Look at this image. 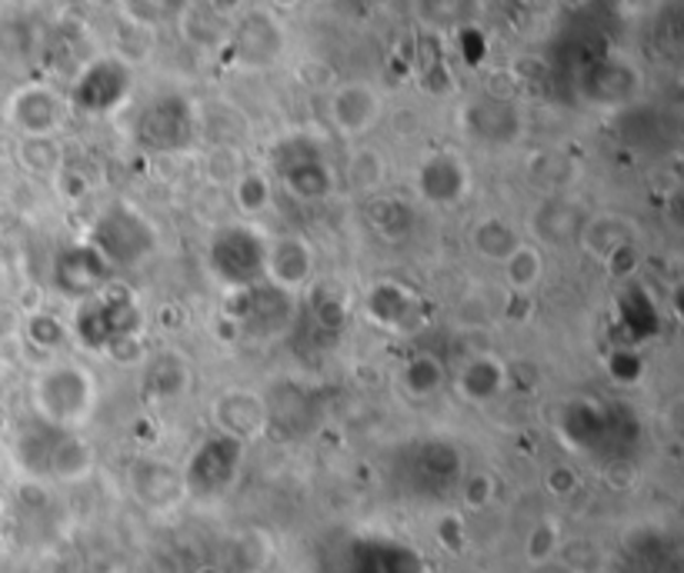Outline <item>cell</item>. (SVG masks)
I'll return each mask as SVG.
<instances>
[{"instance_id": "1", "label": "cell", "mask_w": 684, "mask_h": 573, "mask_svg": "<svg viewBox=\"0 0 684 573\" xmlns=\"http://www.w3.org/2000/svg\"><path fill=\"white\" fill-rule=\"evenodd\" d=\"M14 457L34 477H57V480L84 477L94 464L87 444L74 431L57 427L51 421H41V417L21 424L18 437H14Z\"/></svg>"}, {"instance_id": "2", "label": "cell", "mask_w": 684, "mask_h": 573, "mask_svg": "<svg viewBox=\"0 0 684 573\" xmlns=\"http://www.w3.org/2000/svg\"><path fill=\"white\" fill-rule=\"evenodd\" d=\"M140 323L144 317L134 294L111 280L87 300H77V314L67 333H74L77 343L87 350H117L120 343L137 337Z\"/></svg>"}, {"instance_id": "3", "label": "cell", "mask_w": 684, "mask_h": 573, "mask_svg": "<svg viewBox=\"0 0 684 573\" xmlns=\"http://www.w3.org/2000/svg\"><path fill=\"white\" fill-rule=\"evenodd\" d=\"M97 407V380L87 367L57 360L34 376V411L57 427H81Z\"/></svg>"}, {"instance_id": "4", "label": "cell", "mask_w": 684, "mask_h": 573, "mask_svg": "<svg viewBox=\"0 0 684 573\" xmlns=\"http://www.w3.org/2000/svg\"><path fill=\"white\" fill-rule=\"evenodd\" d=\"M111 270L117 267H140L157 251V231L154 224L130 204H111L97 214L87 241Z\"/></svg>"}, {"instance_id": "5", "label": "cell", "mask_w": 684, "mask_h": 573, "mask_svg": "<svg viewBox=\"0 0 684 573\" xmlns=\"http://www.w3.org/2000/svg\"><path fill=\"white\" fill-rule=\"evenodd\" d=\"M267 241L248 224H228L208 241V267L228 290H248L264 280Z\"/></svg>"}, {"instance_id": "6", "label": "cell", "mask_w": 684, "mask_h": 573, "mask_svg": "<svg viewBox=\"0 0 684 573\" xmlns=\"http://www.w3.org/2000/svg\"><path fill=\"white\" fill-rule=\"evenodd\" d=\"M228 317L238 320V327L254 337V340H274L277 333L287 330L294 317V297L271 287V284H254L248 290H231L228 297Z\"/></svg>"}, {"instance_id": "7", "label": "cell", "mask_w": 684, "mask_h": 573, "mask_svg": "<svg viewBox=\"0 0 684 573\" xmlns=\"http://www.w3.org/2000/svg\"><path fill=\"white\" fill-rule=\"evenodd\" d=\"M241 460H244V444L228 437V434H214L208 441L198 444V450L191 454L181 480H185V490L188 494H198V497H218L224 494L238 470H241Z\"/></svg>"}, {"instance_id": "8", "label": "cell", "mask_w": 684, "mask_h": 573, "mask_svg": "<svg viewBox=\"0 0 684 573\" xmlns=\"http://www.w3.org/2000/svg\"><path fill=\"white\" fill-rule=\"evenodd\" d=\"M311 280H314V247L304 237L284 234L277 241H267L264 284H271V287L294 297L297 290H307Z\"/></svg>"}, {"instance_id": "9", "label": "cell", "mask_w": 684, "mask_h": 573, "mask_svg": "<svg viewBox=\"0 0 684 573\" xmlns=\"http://www.w3.org/2000/svg\"><path fill=\"white\" fill-rule=\"evenodd\" d=\"M111 274L114 270L91 244H77V247L61 251V257L54 264V287L64 297L87 300L91 294H97L101 287L111 284Z\"/></svg>"}, {"instance_id": "10", "label": "cell", "mask_w": 684, "mask_h": 573, "mask_svg": "<svg viewBox=\"0 0 684 573\" xmlns=\"http://www.w3.org/2000/svg\"><path fill=\"white\" fill-rule=\"evenodd\" d=\"M214 424H218V434H228L234 441H248L254 434L264 431V424L271 421L267 417V401L251 391V388H231L224 391L218 401H214Z\"/></svg>"}, {"instance_id": "11", "label": "cell", "mask_w": 684, "mask_h": 573, "mask_svg": "<svg viewBox=\"0 0 684 573\" xmlns=\"http://www.w3.org/2000/svg\"><path fill=\"white\" fill-rule=\"evenodd\" d=\"M368 317L378 323V327H388V330H408L414 323H421V297L408 287V284H398V280H381L371 287L368 300Z\"/></svg>"}, {"instance_id": "12", "label": "cell", "mask_w": 684, "mask_h": 573, "mask_svg": "<svg viewBox=\"0 0 684 573\" xmlns=\"http://www.w3.org/2000/svg\"><path fill=\"white\" fill-rule=\"evenodd\" d=\"M418 190L428 204H457L467 194V170L454 153H438L418 170Z\"/></svg>"}, {"instance_id": "13", "label": "cell", "mask_w": 684, "mask_h": 573, "mask_svg": "<svg viewBox=\"0 0 684 573\" xmlns=\"http://www.w3.org/2000/svg\"><path fill=\"white\" fill-rule=\"evenodd\" d=\"M591 217H585L581 204H571V201H548L535 211L532 217V231L538 241L551 244V247H571V244H581V234H585V224Z\"/></svg>"}, {"instance_id": "14", "label": "cell", "mask_w": 684, "mask_h": 573, "mask_svg": "<svg viewBox=\"0 0 684 573\" xmlns=\"http://www.w3.org/2000/svg\"><path fill=\"white\" fill-rule=\"evenodd\" d=\"M381 114V100L368 84H348L334 94L330 117L345 134H365Z\"/></svg>"}, {"instance_id": "15", "label": "cell", "mask_w": 684, "mask_h": 573, "mask_svg": "<svg viewBox=\"0 0 684 573\" xmlns=\"http://www.w3.org/2000/svg\"><path fill=\"white\" fill-rule=\"evenodd\" d=\"M191 384V370L188 360L175 350H160L147 360L144 367V391L147 397L157 401H170V397H181Z\"/></svg>"}, {"instance_id": "16", "label": "cell", "mask_w": 684, "mask_h": 573, "mask_svg": "<svg viewBox=\"0 0 684 573\" xmlns=\"http://www.w3.org/2000/svg\"><path fill=\"white\" fill-rule=\"evenodd\" d=\"M504 391V363L497 357H474L461 370V394L474 404L494 401Z\"/></svg>"}, {"instance_id": "17", "label": "cell", "mask_w": 684, "mask_h": 573, "mask_svg": "<svg viewBox=\"0 0 684 573\" xmlns=\"http://www.w3.org/2000/svg\"><path fill=\"white\" fill-rule=\"evenodd\" d=\"M14 117L28 134H48L61 124V104L51 91H24L14 97Z\"/></svg>"}, {"instance_id": "18", "label": "cell", "mask_w": 684, "mask_h": 573, "mask_svg": "<svg viewBox=\"0 0 684 573\" xmlns=\"http://www.w3.org/2000/svg\"><path fill=\"white\" fill-rule=\"evenodd\" d=\"M134 487L140 497H147V503H160L167 497L181 494L185 480H181V470H175L164 460H140L134 467Z\"/></svg>"}, {"instance_id": "19", "label": "cell", "mask_w": 684, "mask_h": 573, "mask_svg": "<svg viewBox=\"0 0 684 573\" xmlns=\"http://www.w3.org/2000/svg\"><path fill=\"white\" fill-rule=\"evenodd\" d=\"M522 244V237L515 234L507 221H497V217H487L481 221L474 231H471V247L484 257V261H494V264H504L507 254Z\"/></svg>"}, {"instance_id": "20", "label": "cell", "mask_w": 684, "mask_h": 573, "mask_svg": "<svg viewBox=\"0 0 684 573\" xmlns=\"http://www.w3.org/2000/svg\"><path fill=\"white\" fill-rule=\"evenodd\" d=\"M504 274H507V284L515 287V290H522V294L535 290V287L541 284V277H545V257H541V251H538L535 244H525V241H522L515 251L507 254Z\"/></svg>"}, {"instance_id": "21", "label": "cell", "mask_w": 684, "mask_h": 573, "mask_svg": "<svg viewBox=\"0 0 684 573\" xmlns=\"http://www.w3.org/2000/svg\"><path fill=\"white\" fill-rule=\"evenodd\" d=\"M284 173V180H287V187L294 190L297 198H304V201H320V198H327L330 194V170L320 163V160H301L297 167H287V170H281Z\"/></svg>"}, {"instance_id": "22", "label": "cell", "mask_w": 684, "mask_h": 573, "mask_svg": "<svg viewBox=\"0 0 684 573\" xmlns=\"http://www.w3.org/2000/svg\"><path fill=\"white\" fill-rule=\"evenodd\" d=\"M404 384H408L411 394L431 397V394L444 384V370H441V363H438L431 353H418V357L408 363V370H404Z\"/></svg>"}, {"instance_id": "23", "label": "cell", "mask_w": 684, "mask_h": 573, "mask_svg": "<svg viewBox=\"0 0 684 573\" xmlns=\"http://www.w3.org/2000/svg\"><path fill=\"white\" fill-rule=\"evenodd\" d=\"M234 201H238V208H241L244 214H261V211L267 208V201H271L267 180L257 177V173H244V177L238 180V187H234Z\"/></svg>"}, {"instance_id": "24", "label": "cell", "mask_w": 684, "mask_h": 573, "mask_svg": "<svg viewBox=\"0 0 684 573\" xmlns=\"http://www.w3.org/2000/svg\"><path fill=\"white\" fill-rule=\"evenodd\" d=\"M608 373L618 380V384H634V380H641V373H644V360L638 350L621 347L608 357Z\"/></svg>"}, {"instance_id": "25", "label": "cell", "mask_w": 684, "mask_h": 573, "mask_svg": "<svg viewBox=\"0 0 684 573\" xmlns=\"http://www.w3.org/2000/svg\"><path fill=\"white\" fill-rule=\"evenodd\" d=\"M28 333L38 347H61L67 340V323L51 317V314H38V317H31Z\"/></svg>"}, {"instance_id": "26", "label": "cell", "mask_w": 684, "mask_h": 573, "mask_svg": "<svg viewBox=\"0 0 684 573\" xmlns=\"http://www.w3.org/2000/svg\"><path fill=\"white\" fill-rule=\"evenodd\" d=\"M345 304H340L334 294H324V297H317V304H314V320L324 327V330H337L340 323H345Z\"/></svg>"}, {"instance_id": "27", "label": "cell", "mask_w": 684, "mask_h": 573, "mask_svg": "<svg viewBox=\"0 0 684 573\" xmlns=\"http://www.w3.org/2000/svg\"><path fill=\"white\" fill-rule=\"evenodd\" d=\"M487 124H494V117H491ZM467 130H474V134L484 137V140H511V134H515V124H504V120L497 117V127H484L481 110H477V107H467Z\"/></svg>"}]
</instances>
